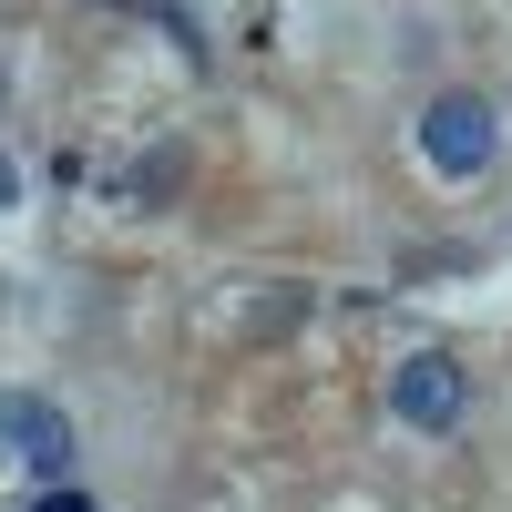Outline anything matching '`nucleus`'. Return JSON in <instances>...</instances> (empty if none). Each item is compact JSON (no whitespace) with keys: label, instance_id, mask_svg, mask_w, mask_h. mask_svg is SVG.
Returning a JSON list of instances; mask_svg holds the SVG:
<instances>
[{"label":"nucleus","instance_id":"f257e3e1","mask_svg":"<svg viewBox=\"0 0 512 512\" xmlns=\"http://www.w3.org/2000/svg\"><path fill=\"white\" fill-rule=\"evenodd\" d=\"M492 154H502V123H492L482 93H431L420 103V164L431 175L472 185V175H492Z\"/></svg>","mask_w":512,"mask_h":512},{"label":"nucleus","instance_id":"f03ea898","mask_svg":"<svg viewBox=\"0 0 512 512\" xmlns=\"http://www.w3.org/2000/svg\"><path fill=\"white\" fill-rule=\"evenodd\" d=\"M390 410L410 420V431H461V410H472V369H461L451 349H410L390 369Z\"/></svg>","mask_w":512,"mask_h":512},{"label":"nucleus","instance_id":"7ed1b4c3","mask_svg":"<svg viewBox=\"0 0 512 512\" xmlns=\"http://www.w3.org/2000/svg\"><path fill=\"white\" fill-rule=\"evenodd\" d=\"M0 451L21 461V472L52 492L62 472H72V420H62V400H31V390H11L0 400Z\"/></svg>","mask_w":512,"mask_h":512},{"label":"nucleus","instance_id":"20e7f679","mask_svg":"<svg viewBox=\"0 0 512 512\" xmlns=\"http://www.w3.org/2000/svg\"><path fill=\"white\" fill-rule=\"evenodd\" d=\"M31 512H93V492H72V482H52V492H31Z\"/></svg>","mask_w":512,"mask_h":512},{"label":"nucleus","instance_id":"39448f33","mask_svg":"<svg viewBox=\"0 0 512 512\" xmlns=\"http://www.w3.org/2000/svg\"><path fill=\"white\" fill-rule=\"evenodd\" d=\"M0 205H21V164L11 154H0Z\"/></svg>","mask_w":512,"mask_h":512}]
</instances>
